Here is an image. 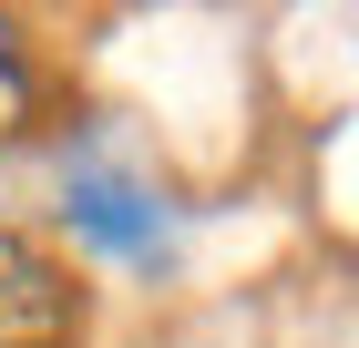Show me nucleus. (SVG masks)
<instances>
[{
    "instance_id": "f03ea898",
    "label": "nucleus",
    "mask_w": 359,
    "mask_h": 348,
    "mask_svg": "<svg viewBox=\"0 0 359 348\" xmlns=\"http://www.w3.org/2000/svg\"><path fill=\"white\" fill-rule=\"evenodd\" d=\"M72 225H83V236H103V246H123V256H144L165 215L144 205L134 185H113V174H72Z\"/></svg>"
},
{
    "instance_id": "7ed1b4c3",
    "label": "nucleus",
    "mask_w": 359,
    "mask_h": 348,
    "mask_svg": "<svg viewBox=\"0 0 359 348\" xmlns=\"http://www.w3.org/2000/svg\"><path fill=\"white\" fill-rule=\"evenodd\" d=\"M31 103H41V72H31V52H21V31L0 21V144L31 123Z\"/></svg>"
},
{
    "instance_id": "f257e3e1",
    "label": "nucleus",
    "mask_w": 359,
    "mask_h": 348,
    "mask_svg": "<svg viewBox=\"0 0 359 348\" xmlns=\"http://www.w3.org/2000/svg\"><path fill=\"white\" fill-rule=\"evenodd\" d=\"M83 338V287L41 236L0 225V348H72Z\"/></svg>"
}]
</instances>
